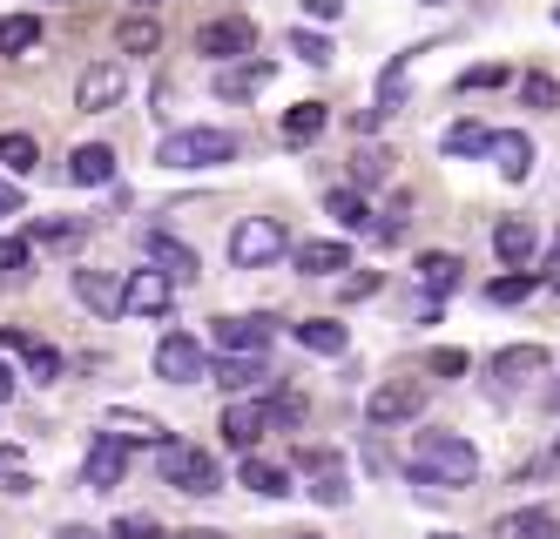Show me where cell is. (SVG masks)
Returning a JSON list of instances; mask_svg holds the SVG:
<instances>
[{
	"label": "cell",
	"instance_id": "cell-1",
	"mask_svg": "<svg viewBox=\"0 0 560 539\" xmlns=\"http://www.w3.org/2000/svg\"><path fill=\"white\" fill-rule=\"evenodd\" d=\"M412 479H419V485H439V492L472 485V479H479V452H472L459 432H419V438H412Z\"/></svg>",
	"mask_w": 560,
	"mask_h": 539
},
{
	"label": "cell",
	"instance_id": "cell-2",
	"mask_svg": "<svg viewBox=\"0 0 560 539\" xmlns=\"http://www.w3.org/2000/svg\"><path fill=\"white\" fill-rule=\"evenodd\" d=\"M155 472H163V485L176 492H217V459L203 445H189V438H155Z\"/></svg>",
	"mask_w": 560,
	"mask_h": 539
},
{
	"label": "cell",
	"instance_id": "cell-3",
	"mask_svg": "<svg viewBox=\"0 0 560 539\" xmlns=\"http://www.w3.org/2000/svg\"><path fill=\"white\" fill-rule=\"evenodd\" d=\"M230 155H236L230 129H176V136H163V149H155L163 169H217Z\"/></svg>",
	"mask_w": 560,
	"mask_h": 539
},
{
	"label": "cell",
	"instance_id": "cell-4",
	"mask_svg": "<svg viewBox=\"0 0 560 539\" xmlns=\"http://www.w3.org/2000/svg\"><path fill=\"white\" fill-rule=\"evenodd\" d=\"M277 257H284V223H277V216H244L230 230V263L236 270H264Z\"/></svg>",
	"mask_w": 560,
	"mask_h": 539
},
{
	"label": "cell",
	"instance_id": "cell-5",
	"mask_svg": "<svg viewBox=\"0 0 560 539\" xmlns=\"http://www.w3.org/2000/svg\"><path fill=\"white\" fill-rule=\"evenodd\" d=\"M425 411V385L419 378H385L372 398H365V425H406Z\"/></svg>",
	"mask_w": 560,
	"mask_h": 539
},
{
	"label": "cell",
	"instance_id": "cell-6",
	"mask_svg": "<svg viewBox=\"0 0 560 539\" xmlns=\"http://www.w3.org/2000/svg\"><path fill=\"white\" fill-rule=\"evenodd\" d=\"M196 55H210V61H244V55H257V27H250L244 14L203 21V27H196Z\"/></svg>",
	"mask_w": 560,
	"mask_h": 539
},
{
	"label": "cell",
	"instance_id": "cell-7",
	"mask_svg": "<svg viewBox=\"0 0 560 539\" xmlns=\"http://www.w3.org/2000/svg\"><path fill=\"white\" fill-rule=\"evenodd\" d=\"M122 95H129V74H122V61H89V68H82V81H74V108H89V115L115 108Z\"/></svg>",
	"mask_w": 560,
	"mask_h": 539
},
{
	"label": "cell",
	"instance_id": "cell-8",
	"mask_svg": "<svg viewBox=\"0 0 560 539\" xmlns=\"http://www.w3.org/2000/svg\"><path fill=\"white\" fill-rule=\"evenodd\" d=\"M122 472H129V445L115 438V432H95L89 459H82V485L89 492H115V485H122Z\"/></svg>",
	"mask_w": 560,
	"mask_h": 539
},
{
	"label": "cell",
	"instance_id": "cell-9",
	"mask_svg": "<svg viewBox=\"0 0 560 539\" xmlns=\"http://www.w3.org/2000/svg\"><path fill=\"white\" fill-rule=\"evenodd\" d=\"M170 297H176V277H163V270H136L129 283H122V317H163L170 310Z\"/></svg>",
	"mask_w": 560,
	"mask_h": 539
},
{
	"label": "cell",
	"instance_id": "cell-10",
	"mask_svg": "<svg viewBox=\"0 0 560 539\" xmlns=\"http://www.w3.org/2000/svg\"><path fill=\"white\" fill-rule=\"evenodd\" d=\"M155 378H170V385H196V378H203V344H196L189 330H170V338L155 344Z\"/></svg>",
	"mask_w": 560,
	"mask_h": 539
},
{
	"label": "cell",
	"instance_id": "cell-11",
	"mask_svg": "<svg viewBox=\"0 0 560 539\" xmlns=\"http://www.w3.org/2000/svg\"><path fill=\"white\" fill-rule=\"evenodd\" d=\"M304 479H311V500L317 506H351V479H345V459L338 452H304Z\"/></svg>",
	"mask_w": 560,
	"mask_h": 539
},
{
	"label": "cell",
	"instance_id": "cell-12",
	"mask_svg": "<svg viewBox=\"0 0 560 539\" xmlns=\"http://www.w3.org/2000/svg\"><path fill=\"white\" fill-rule=\"evenodd\" d=\"M534 243H540V236H534L527 216H500V223H493V257H500L506 270H534Z\"/></svg>",
	"mask_w": 560,
	"mask_h": 539
},
{
	"label": "cell",
	"instance_id": "cell-13",
	"mask_svg": "<svg viewBox=\"0 0 560 539\" xmlns=\"http://www.w3.org/2000/svg\"><path fill=\"white\" fill-rule=\"evenodd\" d=\"M270 324H277V317H217V351L264 358V344H270Z\"/></svg>",
	"mask_w": 560,
	"mask_h": 539
},
{
	"label": "cell",
	"instance_id": "cell-14",
	"mask_svg": "<svg viewBox=\"0 0 560 539\" xmlns=\"http://www.w3.org/2000/svg\"><path fill=\"white\" fill-rule=\"evenodd\" d=\"M142 257L163 270V277H196V270H203V263H196V250H189V243H176L170 230H142Z\"/></svg>",
	"mask_w": 560,
	"mask_h": 539
},
{
	"label": "cell",
	"instance_id": "cell-15",
	"mask_svg": "<svg viewBox=\"0 0 560 539\" xmlns=\"http://www.w3.org/2000/svg\"><path fill=\"white\" fill-rule=\"evenodd\" d=\"M487 155H493V169H500L506 183H527V176H534V142L520 136V129H500V136H487Z\"/></svg>",
	"mask_w": 560,
	"mask_h": 539
},
{
	"label": "cell",
	"instance_id": "cell-16",
	"mask_svg": "<svg viewBox=\"0 0 560 539\" xmlns=\"http://www.w3.org/2000/svg\"><path fill=\"white\" fill-rule=\"evenodd\" d=\"M264 89H270V61H257V55L230 61V68L217 74V95H223V102H250V95H264Z\"/></svg>",
	"mask_w": 560,
	"mask_h": 539
},
{
	"label": "cell",
	"instance_id": "cell-17",
	"mask_svg": "<svg viewBox=\"0 0 560 539\" xmlns=\"http://www.w3.org/2000/svg\"><path fill=\"white\" fill-rule=\"evenodd\" d=\"M68 183L74 189H102V183H115V149L108 142H82L68 155Z\"/></svg>",
	"mask_w": 560,
	"mask_h": 539
},
{
	"label": "cell",
	"instance_id": "cell-18",
	"mask_svg": "<svg viewBox=\"0 0 560 539\" xmlns=\"http://www.w3.org/2000/svg\"><path fill=\"white\" fill-rule=\"evenodd\" d=\"M0 351H21V358H27V378H42V385H55V378H61V351H55V344H42V338L0 330Z\"/></svg>",
	"mask_w": 560,
	"mask_h": 539
},
{
	"label": "cell",
	"instance_id": "cell-19",
	"mask_svg": "<svg viewBox=\"0 0 560 539\" xmlns=\"http://www.w3.org/2000/svg\"><path fill=\"white\" fill-rule=\"evenodd\" d=\"M74 297H82L95 317H122V283L108 270H74Z\"/></svg>",
	"mask_w": 560,
	"mask_h": 539
},
{
	"label": "cell",
	"instance_id": "cell-20",
	"mask_svg": "<svg viewBox=\"0 0 560 539\" xmlns=\"http://www.w3.org/2000/svg\"><path fill=\"white\" fill-rule=\"evenodd\" d=\"M540 371H547V344H506L493 358V378L500 385H527V378H540Z\"/></svg>",
	"mask_w": 560,
	"mask_h": 539
},
{
	"label": "cell",
	"instance_id": "cell-21",
	"mask_svg": "<svg viewBox=\"0 0 560 539\" xmlns=\"http://www.w3.org/2000/svg\"><path fill=\"white\" fill-rule=\"evenodd\" d=\"M210 378L223 385V391H270V371H264V358H236V351H223V364H210Z\"/></svg>",
	"mask_w": 560,
	"mask_h": 539
},
{
	"label": "cell",
	"instance_id": "cell-22",
	"mask_svg": "<svg viewBox=\"0 0 560 539\" xmlns=\"http://www.w3.org/2000/svg\"><path fill=\"white\" fill-rule=\"evenodd\" d=\"M325 210H331V216H338L345 230H372V236L385 243V230L372 223L378 210H372V196H365V189H331V196H325Z\"/></svg>",
	"mask_w": 560,
	"mask_h": 539
},
{
	"label": "cell",
	"instance_id": "cell-23",
	"mask_svg": "<svg viewBox=\"0 0 560 539\" xmlns=\"http://www.w3.org/2000/svg\"><path fill=\"white\" fill-rule=\"evenodd\" d=\"M459 277H466V263H459L453 250H425V257H419V283H425V297H453Z\"/></svg>",
	"mask_w": 560,
	"mask_h": 539
},
{
	"label": "cell",
	"instance_id": "cell-24",
	"mask_svg": "<svg viewBox=\"0 0 560 539\" xmlns=\"http://www.w3.org/2000/svg\"><path fill=\"white\" fill-rule=\"evenodd\" d=\"M298 344H304L311 358H345V351H351V330L331 324V317H311V324H298Z\"/></svg>",
	"mask_w": 560,
	"mask_h": 539
},
{
	"label": "cell",
	"instance_id": "cell-25",
	"mask_svg": "<svg viewBox=\"0 0 560 539\" xmlns=\"http://www.w3.org/2000/svg\"><path fill=\"white\" fill-rule=\"evenodd\" d=\"M34 48H42V14H8L0 21V55L8 61H27Z\"/></svg>",
	"mask_w": 560,
	"mask_h": 539
},
{
	"label": "cell",
	"instance_id": "cell-26",
	"mask_svg": "<svg viewBox=\"0 0 560 539\" xmlns=\"http://www.w3.org/2000/svg\"><path fill=\"white\" fill-rule=\"evenodd\" d=\"M351 176H358V189H385L392 183V149H378V142H365V136H358V155H351Z\"/></svg>",
	"mask_w": 560,
	"mask_h": 539
},
{
	"label": "cell",
	"instance_id": "cell-27",
	"mask_svg": "<svg viewBox=\"0 0 560 539\" xmlns=\"http://www.w3.org/2000/svg\"><path fill=\"white\" fill-rule=\"evenodd\" d=\"M244 485L257 492V500H291V472L284 466H270V459H257V452H250V459H244Z\"/></svg>",
	"mask_w": 560,
	"mask_h": 539
},
{
	"label": "cell",
	"instance_id": "cell-28",
	"mask_svg": "<svg viewBox=\"0 0 560 539\" xmlns=\"http://www.w3.org/2000/svg\"><path fill=\"white\" fill-rule=\"evenodd\" d=\"M82 236H89L82 216H55V223H34V230H27V250H74Z\"/></svg>",
	"mask_w": 560,
	"mask_h": 539
},
{
	"label": "cell",
	"instance_id": "cell-29",
	"mask_svg": "<svg viewBox=\"0 0 560 539\" xmlns=\"http://www.w3.org/2000/svg\"><path fill=\"white\" fill-rule=\"evenodd\" d=\"M500 539H560V519L547 506H527V513H506L500 519Z\"/></svg>",
	"mask_w": 560,
	"mask_h": 539
},
{
	"label": "cell",
	"instance_id": "cell-30",
	"mask_svg": "<svg viewBox=\"0 0 560 539\" xmlns=\"http://www.w3.org/2000/svg\"><path fill=\"white\" fill-rule=\"evenodd\" d=\"M257 438H264V411H257V405H230V411H223V445L250 452Z\"/></svg>",
	"mask_w": 560,
	"mask_h": 539
},
{
	"label": "cell",
	"instance_id": "cell-31",
	"mask_svg": "<svg viewBox=\"0 0 560 539\" xmlns=\"http://www.w3.org/2000/svg\"><path fill=\"white\" fill-rule=\"evenodd\" d=\"M115 40H122V55H155V48H163V21H155V14H129L122 27H115Z\"/></svg>",
	"mask_w": 560,
	"mask_h": 539
},
{
	"label": "cell",
	"instance_id": "cell-32",
	"mask_svg": "<svg viewBox=\"0 0 560 539\" xmlns=\"http://www.w3.org/2000/svg\"><path fill=\"white\" fill-rule=\"evenodd\" d=\"M325 121H331L325 102H298V108H284V142H317V136H325Z\"/></svg>",
	"mask_w": 560,
	"mask_h": 539
},
{
	"label": "cell",
	"instance_id": "cell-33",
	"mask_svg": "<svg viewBox=\"0 0 560 539\" xmlns=\"http://www.w3.org/2000/svg\"><path fill=\"white\" fill-rule=\"evenodd\" d=\"M345 263H351V250H345V243H331V236H317V243H304V250H298V270H311V277H331Z\"/></svg>",
	"mask_w": 560,
	"mask_h": 539
},
{
	"label": "cell",
	"instance_id": "cell-34",
	"mask_svg": "<svg viewBox=\"0 0 560 539\" xmlns=\"http://www.w3.org/2000/svg\"><path fill=\"white\" fill-rule=\"evenodd\" d=\"M34 162H42L34 136H21V129H8V136H0V169H8V176H34Z\"/></svg>",
	"mask_w": 560,
	"mask_h": 539
},
{
	"label": "cell",
	"instance_id": "cell-35",
	"mask_svg": "<svg viewBox=\"0 0 560 539\" xmlns=\"http://www.w3.org/2000/svg\"><path fill=\"white\" fill-rule=\"evenodd\" d=\"M534 290H540V277H534V270H506V277H493V283H487V297H493V304H527Z\"/></svg>",
	"mask_w": 560,
	"mask_h": 539
},
{
	"label": "cell",
	"instance_id": "cell-36",
	"mask_svg": "<svg viewBox=\"0 0 560 539\" xmlns=\"http://www.w3.org/2000/svg\"><path fill=\"white\" fill-rule=\"evenodd\" d=\"M439 149L446 155H487V129H479V121H453V129L439 136Z\"/></svg>",
	"mask_w": 560,
	"mask_h": 539
},
{
	"label": "cell",
	"instance_id": "cell-37",
	"mask_svg": "<svg viewBox=\"0 0 560 539\" xmlns=\"http://www.w3.org/2000/svg\"><path fill=\"white\" fill-rule=\"evenodd\" d=\"M291 55H298V61H311V68H331V61H338V48H331L325 34H311V27H298V34H291Z\"/></svg>",
	"mask_w": 560,
	"mask_h": 539
},
{
	"label": "cell",
	"instance_id": "cell-38",
	"mask_svg": "<svg viewBox=\"0 0 560 539\" xmlns=\"http://www.w3.org/2000/svg\"><path fill=\"white\" fill-rule=\"evenodd\" d=\"M257 411H264V432H298L304 425V405L298 398H264Z\"/></svg>",
	"mask_w": 560,
	"mask_h": 539
},
{
	"label": "cell",
	"instance_id": "cell-39",
	"mask_svg": "<svg viewBox=\"0 0 560 539\" xmlns=\"http://www.w3.org/2000/svg\"><path fill=\"white\" fill-rule=\"evenodd\" d=\"M108 432L115 438H122V445H155V438H163V425H155V419H136V411H115V419H108Z\"/></svg>",
	"mask_w": 560,
	"mask_h": 539
},
{
	"label": "cell",
	"instance_id": "cell-40",
	"mask_svg": "<svg viewBox=\"0 0 560 539\" xmlns=\"http://www.w3.org/2000/svg\"><path fill=\"white\" fill-rule=\"evenodd\" d=\"M406 68H412V55H392L385 81H378V108H385V115H392L398 102H406Z\"/></svg>",
	"mask_w": 560,
	"mask_h": 539
},
{
	"label": "cell",
	"instance_id": "cell-41",
	"mask_svg": "<svg viewBox=\"0 0 560 539\" xmlns=\"http://www.w3.org/2000/svg\"><path fill=\"white\" fill-rule=\"evenodd\" d=\"M108 539H163V526H155V513H122L108 526Z\"/></svg>",
	"mask_w": 560,
	"mask_h": 539
},
{
	"label": "cell",
	"instance_id": "cell-42",
	"mask_svg": "<svg viewBox=\"0 0 560 539\" xmlns=\"http://www.w3.org/2000/svg\"><path fill=\"white\" fill-rule=\"evenodd\" d=\"M0 492H34V479H27V466H21L14 445H0Z\"/></svg>",
	"mask_w": 560,
	"mask_h": 539
},
{
	"label": "cell",
	"instance_id": "cell-43",
	"mask_svg": "<svg viewBox=\"0 0 560 539\" xmlns=\"http://www.w3.org/2000/svg\"><path fill=\"white\" fill-rule=\"evenodd\" d=\"M520 102H527V108H553V102H560L553 74H520Z\"/></svg>",
	"mask_w": 560,
	"mask_h": 539
},
{
	"label": "cell",
	"instance_id": "cell-44",
	"mask_svg": "<svg viewBox=\"0 0 560 539\" xmlns=\"http://www.w3.org/2000/svg\"><path fill=\"white\" fill-rule=\"evenodd\" d=\"M34 263V250H27V236H0V277H21Z\"/></svg>",
	"mask_w": 560,
	"mask_h": 539
},
{
	"label": "cell",
	"instance_id": "cell-45",
	"mask_svg": "<svg viewBox=\"0 0 560 539\" xmlns=\"http://www.w3.org/2000/svg\"><path fill=\"white\" fill-rule=\"evenodd\" d=\"M500 81H506V68H493V61H487V68H466V74H459V89L472 95V89H500Z\"/></svg>",
	"mask_w": 560,
	"mask_h": 539
},
{
	"label": "cell",
	"instance_id": "cell-46",
	"mask_svg": "<svg viewBox=\"0 0 560 539\" xmlns=\"http://www.w3.org/2000/svg\"><path fill=\"white\" fill-rule=\"evenodd\" d=\"M432 378H466V351H432Z\"/></svg>",
	"mask_w": 560,
	"mask_h": 539
},
{
	"label": "cell",
	"instance_id": "cell-47",
	"mask_svg": "<svg viewBox=\"0 0 560 539\" xmlns=\"http://www.w3.org/2000/svg\"><path fill=\"white\" fill-rule=\"evenodd\" d=\"M298 8H304L311 21H338V14H345V0H298Z\"/></svg>",
	"mask_w": 560,
	"mask_h": 539
},
{
	"label": "cell",
	"instance_id": "cell-48",
	"mask_svg": "<svg viewBox=\"0 0 560 539\" xmlns=\"http://www.w3.org/2000/svg\"><path fill=\"white\" fill-rule=\"evenodd\" d=\"M378 121H385V108L372 102V108H358V115H351V129H358V136H372V129H378Z\"/></svg>",
	"mask_w": 560,
	"mask_h": 539
},
{
	"label": "cell",
	"instance_id": "cell-49",
	"mask_svg": "<svg viewBox=\"0 0 560 539\" xmlns=\"http://www.w3.org/2000/svg\"><path fill=\"white\" fill-rule=\"evenodd\" d=\"M0 216H21V189L14 183H0Z\"/></svg>",
	"mask_w": 560,
	"mask_h": 539
},
{
	"label": "cell",
	"instance_id": "cell-50",
	"mask_svg": "<svg viewBox=\"0 0 560 539\" xmlns=\"http://www.w3.org/2000/svg\"><path fill=\"white\" fill-rule=\"evenodd\" d=\"M55 539H108V532H95V526H61Z\"/></svg>",
	"mask_w": 560,
	"mask_h": 539
},
{
	"label": "cell",
	"instance_id": "cell-51",
	"mask_svg": "<svg viewBox=\"0 0 560 539\" xmlns=\"http://www.w3.org/2000/svg\"><path fill=\"white\" fill-rule=\"evenodd\" d=\"M540 283H553V290H560V236H553V257H547V277H540Z\"/></svg>",
	"mask_w": 560,
	"mask_h": 539
},
{
	"label": "cell",
	"instance_id": "cell-52",
	"mask_svg": "<svg viewBox=\"0 0 560 539\" xmlns=\"http://www.w3.org/2000/svg\"><path fill=\"white\" fill-rule=\"evenodd\" d=\"M8 398H14V371H8V364H0V405H8Z\"/></svg>",
	"mask_w": 560,
	"mask_h": 539
},
{
	"label": "cell",
	"instance_id": "cell-53",
	"mask_svg": "<svg viewBox=\"0 0 560 539\" xmlns=\"http://www.w3.org/2000/svg\"><path fill=\"white\" fill-rule=\"evenodd\" d=\"M176 539H223V532H210V526H189V532H176Z\"/></svg>",
	"mask_w": 560,
	"mask_h": 539
},
{
	"label": "cell",
	"instance_id": "cell-54",
	"mask_svg": "<svg viewBox=\"0 0 560 539\" xmlns=\"http://www.w3.org/2000/svg\"><path fill=\"white\" fill-rule=\"evenodd\" d=\"M155 8H163V0H136V14H155Z\"/></svg>",
	"mask_w": 560,
	"mask_h": 539
},
{
	"label": "cell",
	"instance_id": "cell-55",
	"mask_svg": "<svg viewBox=\"0 0 560 539\" xmlns=\"http://www.w3.org/2000/svg\"><path fill=\"white\" fill-rule=\"evenodd\" d=\"M432 539H459V532H432Z\"/></svg>",
	"mask_w": 560,
	"mask_h": 539
},
{
	"label": "cell",
	"instance_id": "cell-56",
	"mask_svg": "<svg viewBox=\"0 0 560 539\" xmlns=\"http://www.w3.org/2000/svg\"><path fill=\"white\" fill-rule=\"evenodd\" d=\"M553 27H560V8H553Z\"/></svg>",
	"mask_w": 560,
	"mask_h": 539
},
{
	"label": "cell",
	"instance_id": "cell-57",
	"mask_svg": "<svg viewBox=\"0 0 560 539\" xmlns=\"http://www.w3.org/2000/svg\"><path fill=\"white\" fill-rule=\"evenodd\" d=\"M432 8H439V0H432Z\"/></svg>",
	"mask_w": 560,
	"mask_h": 539
}]
</instances>
